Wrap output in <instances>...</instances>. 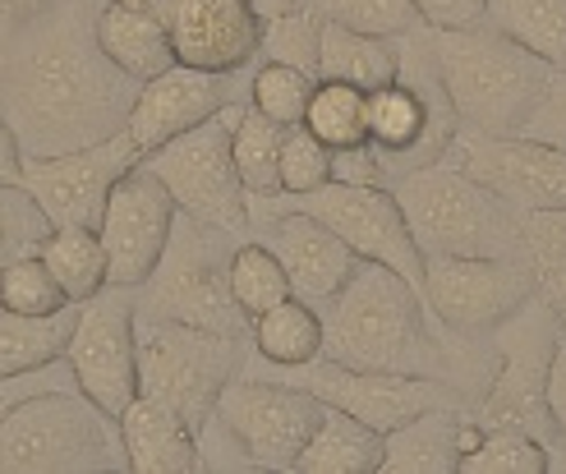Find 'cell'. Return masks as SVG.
Listing matches in <instances>:
<instances>
[{
  "mask_svg": "<svg viewBox=\"0 0 566 474\" xmlns=\"http://www.w3.org/2000/svg\"><path fill=\"white\" fill-rule=\"evenodd\" d=\"M93 0H55L0 46V116L23 157H61L125 134L138 83L97 42Z\"/></svg>",
  "mask_w": 566,
  "mask_h": 474,
  "instance_id": "obj_1",
  "label": "cell"
},
{
  "mask_svg": "<svg viewBox=\"0 0 566 474\" xmlns=\"http://www.w3.org/2000/svg\"><path fill=\"white\" fill-rule=\"evenodd\" d=\"M323 355L336 365L369 373H410L442 378L470 397V410L493 373V341L474 355V341H461L438 327L419 286L401 272L359 259L350 282L323 304Z\"/></svg>",
  "mask_w": 566,
  "mask_h": 474,
  "instance_id": "obj_2",
  "label": "cell"
},
{
  "mask_svg": "<svg viewBox=\"0 0 566 474\" xmlns=\"http://www.w3.org/2000/svg\"><path fill=\"white\" fill-rule=\"evenodd\" d=\"M433 55L461 129L474 134H521L553 78L548 61L497 33L489 19L474 28H433Z\"/></svg>",
  "mask_w": 566,
  "mask_h": 474,
  "instance_id": "obj_3",
  "label": "cell"
},
{
  "mask_svg": "<svg viewBox=\"0 0 566 474\" xmlns=\"http://www.w3.org/2000/svg\"><path fill=\"white\" fill-rule=\"evenodd\" d=\"M423 259H516L525 254L521 212L457 161H429L391 185Z\"/></svg>",
  "mask_w": 566,
  "mask_h": 474,
  "instance_id": "obj_4",
  "label": "cell"
},
{
  "mask_svg": "<svg viewBox=\"0 0 566 474\" xmlns=\"http://www.w3.org/2000/svg\"><path fill=\"white\" fill-rule=\"evenodd\" d=\"M396 42H401V70L391 83L369 93V148L382 166L387 189L419 166L442 161L451 138L461 134L457 106H451L438 74L433 28L415 23Z\"/></svg>",
  "mask_w": 566,
  "mask_h": 474,
  "instance_id": "obj_5",
  "label": "cell"
},
{
  "mask_svg": "<svg viewBox=\"0 0 566 474\" xmlns=\"http://www.w3.org/2000/svg\"><path fill=\"white\" fill-rule=\"evenodd\" d=\"M129 470L120 420L78 387H51L0 424V474H102Z\"/></svg>",
  "mask_w": 566,
  "mask_h": 474,
  "instance_id": "obj_6",
  "label": "cell"
},
{
  "mask_svg": "<svg viewBox=\"0 0 566 474\" xmlns=\"http://www.w3.org/2000/svg\"><path fill=\"white\" fill-rule=\"evenodd\" d=\"M235 244L240 240L231 231H217V227H208V221L180 212L157 267L148 272V282L134 291L138 314L176 318V323H189V327L217 331V337L249 341L253 323L235 304L231 276H226Z\"/></svg>",
  "mask_w": 566,
  "mask_h": 474,
  "instance_id": "obj_7",
  "label": "cell"
},
{
  "mask_svg": "<svg viewBox=\"0 0 566 474\" xmlns=\"http://www.w3.org/2000/svg\"><path fill=\"white\" fill-rule=\"evenodd\" d=\"M562 318L548 309L544 295L506 318L493 331V373L484 392L474 401V424L479 429H521L539 438L553 452V414H548V365L557 346Z\"/></svg>",
  "mask_w": 566,
  "mask_h": 474,
  "instance_id": "obj_8",
  "label": "cell"
},
{
  "mask_svg": "<svg viewBox=\"0 0 566 474\" xmlns=\"http://www.w3.org/2000/svg\"><path fill=\"white\" fill-rule=\"evenodd\" d=\"M134 318H138V392L166 401L198 429L217 410L221 387L240 373L249 341L217 337V331L189 327L176 318L138 314V299H134Z\"/></svg>",
  "mask_w": 566,
  "mask_h": 474,
  "instance_id": "obj_9",
  "label": "cell"
},
{
  "mask_svg": "<svg viewBox=\"0 0 566 474\" xmlns=\"http://www.w3.org/2000/svg\"><path fill=\"white\" fill-rule=\"evenodd\" d=\"M244 102L249 97L221 106L212 120L176 134L171 144H161L144 157L148 171L171 189L180 212L208 221L217 231H231L235 240H249V193L240 185L235 152H231V129Z\"/></svg>",
  "mask_w": 566,
  "mask_h": 474,
  "instance_id": "obj_10",
  "label": "cell"
},
{
  "mask_svg": "<svg viewBox=\"0 0 566 474\" xmlns=\"http://www.w3.org/2000/svg\"><path fill=\"white\" fill-rule=\"evenodd\" d=\"M253 373H268V378H286L295 387H308L314 397H323L327 405L355 414V420L374 424L378 433H391L396 424L415 420L423 410H438V405H465L470 397L461 387H451L442 378H410V373H369V369H350V365H336V359L318 355L308 365H291V369H276L263 365L253 350H244V365Z\"/></svg>",
  "mask_w": 566,
  "mask_h": 474,
  "instance_id": "obj_11",
  "label": "cell"
},
{
  "mask_svg": "<svg viewBox=\"0 0 566 474\" xmlns=\"http://www.w3.org/2000/svg\"><path fill=\"white\" fill-rule=\"evenodd\" d=\"M419 295L442 331L461 341H489L521 304L539 295L530 254L516 259H423Z\"/></svg>",
  "mask_w": 566,
  "mask_h": 474,
  "instance_id": "obj_12",
  "label": "cell"
},
{
  "mask_svg": "<svg viewBox=\"0 0 566 474\" xmlns=\"http://www.w3.org/2000/svg\"><path fill=\"white\" fill-rule=\"evenodd\" d=\"M268 208H300L308 217H318L323 227H332L359 259L382 263L391 272H401L410 286L423 282V254L406 227V212L396 203V193L387 185H346L327 180L308 193H272V199H249Z\"/></svg>",
  "mask_w": 566,
  "mask_h": 474,
  "instance_id": "obj_13",
  "label": "cell"
},
{
  "mask_svg": "<svg viewBox=\"0 0 566 474\" xmlns=\"http://www.w3.org/2000/svg\"><path fill=\"white\" fill-rule=\"evenodd\" d=\"M323 410L327 401L314 397L308 387L253 373V369H240L217 397V414L235 429L253 465L272 474L295 470V456L304 452V442L323 420Z\"/></svg>",
  "mask_w": 566,
  "mask_h": 474,
  "instance_id": "obj_14",
  "label": "cell"
},
{
  "mask_svg": "<svg viewBox=\"0 0 566 474\" xmlns=\"http://www.w3.org/2000/svg\"><path fill=\"white\" fill-rule=\"evenodd\" d=\"M65 359L78 392L97 401L106 414H120L138 397V318L134 286H106L78 304Z\"/></svg>",
  "mask_w": 566,
  "mask_h": 474,
  "instance_id": "obj_15",
  "label": "cell"
},
{
  "mask_svg": "<svg viewBox=\"0 0 566 474\" xmlns=\"http://www.w3.org/2000/svg\"><path fill=\"white\" fill-rule=\"evenodd\" d=\"M447 161H457L479 185H489L521 217L566 208V152L530 134H474L451 138Z\"/></svg>",
  "mask_w": 566,
  "mask_h": 474,
  "instance_id": "obj_16",
  "label": "cell"
},
{
  "mask_svg": "<svg viewBox=\"0 0 566 474\" xmlns=\"http://www.w3.org/2000/svg\"><path fill=\"white\" fill-rule=\"evenodd\" d=\"M134 161H144V152L134 148L129 134H116L106 144L74 148L61 157H23V189L38 199L51 227L97 231L111 189Z\"/></svg>",
  "mask_w": 566,
  "mask_h": 474,
  "instance_id": "obj_17",
  "label": "cell"
},
{
  "mask_svg": "<svg viewBox=\"0 0 566 474\" xmlns=\"http://www.w3.org/2000/svg\"><path fill=\"white\" fill-rule=\"evenodd\" d=\"M176 199L144 161H134L129 171L116 180L102 212V249H106V267H111V286H144L148 272L157 267L166 240L176 227Z\"/></svg>",
  "mask_w": 566,
  "mask_h": 474,
  "instance_id": "obj_18",
  "label": "cell"
},
{
  "mask_svg": "<svg viewBox=\"0 0 566 474\" xmlns=\"http://www.w3.org/2000/svg\"><path fill=\"white\" fill-rule=\"evenodd\" d=\"M249 240H263L272 249L291 276V295L308 299L314 309H323L359 267L355 249L332 227H323L318 217H308L300 208L249 203Z\"/></svg>",
  "mask_w": 566,
  "mask_h": 474,
  "instance_id": "obj_19",
  "label": "cell"
},
{
  "mask_svg": "<svg viewBox=\"0 0 566 474\" xmlns=\"http://www.w3.org/2000/svg\"><path fill=\"white\" fill-rule=\"evenodd\" d=\"M249 97V70L244 74H212V70H198V65H171L161 70L157 78L138 83V97L129 106V125L125 134L134 138L138 152H153L161 144H171L176 134L193 129L212 120L221 106H231Z\"/></svg>",
  "mask_w": 566,
  "mask_h": 474,
  "instance_id": "obj_20",
  "label": "cell"
},
{
  "mask_svg": "<svg viewBox=\"0 0 566 474\" xmlns=\"http://www.w3.org/2000/svg\"><path fill=\"white\" fill-rule=\"evenodd\" d=\"M157 10L171 28L180 65L244 74L259 61L263 19L249 10V0H157Z\"/></svg>",
  "mask_w": 566,
  "mask_h": 474,
  "instance_id": "obj_21",
  "label": "cell"
},
{
  "mask_svg": "<svg viewBox=\"0 0 566 474\" xmlns=\"http://www.w3.org/2000/svg\"><path fill=\"white\" fill-rule=\"evenodd\" d=\"M474 414L465 405H438L382 433V474H457L461 456L479 442Z\"/></svg>",
  "mask_w": 566,
  "mask_h": 474,
  "instance_id": "obj_22",
  "label": "cell"
},
{
  "mask_svg": "<svg viewBox=\"0 0 566 474\" xmlns=\"http://www.w3.org/2000/svg\"><path fill=\"white\" fill-rule=\"evenodd\" d=\"M116 420H120V438H125L129 474H189V470H198L193 424L166 401H153V397L138 392Z\"/></svg>",
  "mask_w": 566,
  "mask_h": 474,
  "instance_id": "obj_23",
  "label": "cell"
},
{
  "mask_svg": "<svg viewBox=\"0 0 566 474\" xmlns=\"http://www.w3.org/2000/svg\"><path fill=\"white\" fill-rule=\"evenodd\" d=\"M97 42L111 55V65L125 70L134 83H148L176 65L171 28H166L157 6H102Z\"/></svg>",
  "mask_w": 566,
  "mask_h": 474,
  "instance_id": "obj_24",
  "label": "cell"
},
{
  "mask_svg": "<svg viewBox=\"0 0 566 474\" xmlns=\"http://www.w3.org/2000/svg\"><path fill=\"white\" fill-rule=\"evenodd\" d=\"M382 465V433L355 414L327 405L295 456L300 474H374Z\"/></svg>",
  "mask_w": 566,
  "mask_h": 474,
  "instance_id": "obj_25",
  "label": "cell"
},
{
  "mask_svg": "<svg viewBox=\"0 0 566 474\" xmlns=\"http://www.w3.org/2000/svg\"><path fill=\"white\" fill-rule=\"evenodd\" d=\"M401 70V42L396 38H374L359 28L323 19V46H318V78L355 83V88L374 93L396 78Z\"/></svg>",
  "mask_w": 566,
  "mask_h": 474,
  "instance_id": "obj_26",
  "label": "cell"
},
{
  "mask_svg": "<svg viewBox=\"0 0 566 474\" xmlns=\"http://www.w3.org/2000/svg\"><path fill=\"white\" fill-rule=\"evenodd\" d=\"M74 323H78V304H70L61 314H19L0 299V378L65 359Z\"/></svg>",
  "mask_w": 566,
  "mask_h": 474,
  "instance_id": "obj_27",
  "label": "cell"
},
{
  "mask_svg": "<svg viewBox=\"0 0 566 474\" xmlns=\"http://www.w3.org/2000/svg\"><path fill=\"white\" fill-rule=\"evenodd\" d=\"M249 350L259 355L263 365H276V369L308 365V359L323 355V314L300 295L281 299V304H272L268 314L253 318Z\"/></svg>",
  "mask_w": 566,
  "mask_h": 474,
  "instance_id": "obj_28",
  "label": "cell"
},
{
  "mask_svg": "<svg viewBox=\"0 0 566 474\" xmlns=\"http://www.w3.org/2000/svg\"><path fill=\"white\" fill-rule=\"evenodd\" d=\"M38 259L51 267V276L65 286L74 304L93 299L111 286V267H106V249L102 235L88 227H51L46 240L38 244Z\"/></svg>",
  "mask_w": 566,
  "mask_h": 474,
  "instance_id": "obj_29",
  "label": "cell"
},
{
  "mask_svg": "<svg viewBox=\"0 0 566 474\" xmlns=\"http://www.w3.org/2000/svg\"><path fill=\"white\" fill-rule=\"evenodd\" d=\"M281 138L286 125L253 110L249 102L240 106L235 129H231V152H235V171L249 199H272L281 193Z\"/></svg>",
  "mask_w": 566,
  "mask_h": 474,
  "instance_id": "obj_30",
  "label": "cell"
},
{
  "mask_svg": "<svg viewBox=\"0 0 566 474\" xmlns=\"http://www.w3.org/2000/svg\"><path fill=\"white\" fill-rule=\"evenodd\" d=\"M489 23L553 70H566V0H489Z\"/></svg>",
  "mask_w": 566,
  "mask_h": 474,
  "instance_id": "obj_31",
  "label": "cell"
},
{
  "mask_svg": "<svg viewBox=\"0 0 566 474\" xmlns=\"http://www.w3.org/2000/svg\"><path fill=\"white\" fill-rule=\"evenodd\" d=\"M304 125L314 129L332 152L369 144V93L355 88V83H336V78H318L314 97H308Z\"/></svg>",
  "mask_w": 566,
  "mask_h": 474,
  "instance_id": "obj_32",
  "label": "cell"
},
{
  "mask_svg": "<svg viewBox=\"0 0 566 474\" xmlns=\"http://www.w3.org/2000/svg\"><path fill=\"white\" fill-rule=\"evenodd\" d=\"M226 276H231V295L249 314V323L259 314H268L272 304L291 299V276L263 240H240L231 249V267H226Z\"/></svg>",
  "mask_w": 566,
  "mask_h": 474,
  "instance_id": "obj_33",
  "label": "cell"
},
{
  "mask_svg": "<svg viewBox=\"0 0 566 474\" xmlns=\"http://www.w3.org/2000/svg\"><path fill=\"white\" fill-rule=\"evenodd\" d=\"M521 231H525V254L534 263V276H539V295L566 327V208L525 212Z\"/></svg>",
  "mask_w": 566,
  "mask_h": 474,
  "instance_id": "obj_34",
  "label": "cell"
},
{
  "mask_svg": "<svg viewBox=\"0 0 566 474\" xmlns=\"http://www.w3.org/2000/svg\"><path fill=\"white\" fill-rule=\"evenodd\" d=\"M553 452L539 438H530L521 429H484L479 442L461 456L457 474H548Z\"/></svg>",
  "mask_w": 566,
  "mask_h": 474,
  "instance_id": "obj_35",
  "label": "cell"
},
{
  "mask_svg": "<svg viewBox=\"0 0 566 474\" xmlns=\"http://www.w3.org/2000/svg\"><path fill=\"white\" fill-rule=\"evenodd\" d=\"M318 46H323V14L314 0H304L291 14H276L263 23L259 61H281L318 78Z\"/></svg>",
  "mask_w": 566,
  "mask_h": 474,
  "instance_id": "obj_36",
  "label": "cell"
},
{
  "mask_svg": "<svg viewBox=\"0 0 566 474\" xmlns=\"http://www.w3.org/2000/svg\"><path fill=\"white\" fill-rule=\"evenodd\" d=\"M314 88H318L314 74H304L295 65H281V61H253V70H249V106L263 110V116H272V120H281V125L304 120Z\"/></svg>",
  "mask_w": 566,
  "mask_h": 474,
  "instance_id": "obj_37",
  "label": "cell"
},
{
  "mask_svg": "<svg viewBox=\"0 0 566 474\" xmlns=\"http://www.w3.org/2000/svg\"><path fill=\"white\" fill-rule=\"evenodd\" d=\"M0 299H6L10 309H19V314H61V309L74 304L65 295V286L51 276V267L38 259V249L33 254L10 259L6 267H0Z\"/></svg>",
  "mask_w": 566,
  "mask_h": 474,
  "instance_id": "obj_38",
  "label": "cell"
},
{
  "mask_svg": "<svg viewBox=\"0 0 566 474\" xmlns=\"http://www.w3.org/2000/svg\"><path fill=\"white\" fill-rule=\"evenodd\" d=\"M332 180V148L304 120L286 125L281 138V193H308Z\"/></svg>",
  "mask_w": 566,
  "mask_h": 474,
  "instance_id": "obj_39",
  "label": "cell"
},
{
  "mask_svg": "<svg viewBox=\"0 0 566 474\" xmlns=\"http://www.w3.org/2000/svg\"><path fill=\"white\" fill-rule=\"evenodd\" d=\"M51 221L23 185H0V267L19 254H33L46 240Z\"/></svg>",
  "mask_w": 566,
  "mask_h": 474,
  "instance_id": "obj_40",
  "label": "cell"
},
{
  "mask_svg": "<svg viewBox=\"0 0 566 474\" xmlns=\"http://www.w3.org/2000/svg\"><path fill=\"white\" fill-rule=\"evenodd\" d=\"M314 6L323 19L359 28V33L374 38H401L419 23L415 0H314Z\"/></svg>",
  "mask_w": 566,
  "mask_h": 474,
  "instance_id": "obj_41",
  "label": "cell"
},
{
  "mask_svg": "<svg viewBox=\"0 0 566 474\" xmlns=\"http://www.w3.org/2000/svg\"><path fill=\"white\" fill-rule=\"evenodd\" d=\"M193 442H198V470H259L244 452V442L235 438V429L217 410L193 429Z\"/></svg>",
  "mask_w": 566,
  "mask_h": 474,
  "instance_id": "obj_42",
  "label": "cell"
},
{
  "mask_svg": "<svg viewBox=\"0 0 566 474\" xmlns=\"http://www.w3.org/2000/svg\"><path fill=\"white\" fill-rule=\"evenodd\" d=\"M51 387H78L70 359H55V365L28 369V373H6V378H0V424L10 420V410H14L19 401L38 397V392H51Z\"/></svg>",
  "mask_w": 566,
  "mask_h": 474,
  "instance_id": "obj_43",
  "label": "cell"
},
{
  "mask_svg": "<svg viewBox=\"0 0 566 474\" xmlns=\"http://www.w3.org/2000/svg\"><path fill=\"white\" fill-rule=\"evenodd\" d=\"M521 134L544 138V144H553V148L566 152V70H553L548 93L539 97V106H534V116L525 120Z\"/></svg>",
  "mask_w": 566,
  "mask_h": 474,
  "instance_id": "obj_44",
  "label": "cell"
},
{
  "mask_svg": "<svg viewBox=\"0 0 566 474\" xmlns=\"http://www.w3.org/2000/svg\"><path fill=\"white\" fill-rule=\"evenodd\" d=\"M548 414H553V470H566V327L557 331L548 365Z\"/></svg>",
  "mask_w": 566,
  "mask_h": 474,
  "instance_id": "obj_45",
  "label": "cell"
},
{
  "mask_svg": "<svg viewBox=\"0 0 566 474\" xmlns=\"http://www.w3.org/2000/svg\"><path fill=\"white\" fill-rule=\"evenodd\" d=\"M415 14L429 28H474L489 19V0H415Z\"/></svg>",
  "mask_w": 566,
  "mask_h": 474,
  "instance_id": "obj_46",
  "label": "cell"
},
{
  "mask_svg": "<svg viewBox=\"0 0 566 474\" xmlns=\"http://www.w3.org/2000/svg\"><path fill=\"white\" fill-rule=\"evenodd\" d=\"M51 6H55V0H0V46H6L23 23H33Z\"/></svg>",
  "mask_w": 566,
  "mask_h": 474,
  "instance_id": "obj_47",
  "label": "cell"
},
{
  "mask_svg": "<svg viewBox=\"0 0 566 474\" xmlns=\"http://www.w3.org/2000/svg\"><path fill=\"white\" fill-rule=\"evenodd\" d=\"M0 185H23V148L6 116H0Z\"/></svg>",
  "mask_w": 566,
  "mask_h": 474,
  "instance_id": "obj_48",
  "label": "cell"
},
{
  "mask_svg": "<svg viewBox=\"0 0 566 474\" xmlns=\"http://www.w3.org/2000/svg\"><path fill=\"white\" fill-rule=\"evenodd\" d=\"M295 6H304V0H249V10L259 14L263 23H268V19H276V14H291Z\"/></svg>",
  "mask_w": 566,
  "mask_h": 474,
  "instance_id": "obj_49",
  "label": "cell"
},
{
  "mask_svg": "<svg viewBox=\"0 0 566 474\" xmlns=\"http://www.w3.org/2000/svg\"><path fill=\"white\" fill-rule=\"evenodd\" d=\"M106 6H157V0H106Z\"/></svg>",
  "mask_w": 566,
  "mask_h": 474,
  "instance_id": "obj_50",
  "label": "cell"
}]
</instances>
